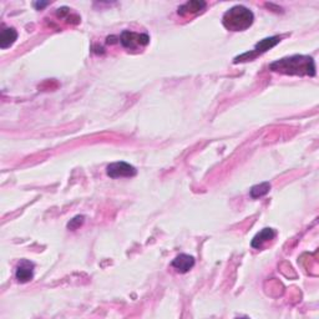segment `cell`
Returning a JSON list of instances; mask_svg holds the SVG:
<instances>
[{"label":"cell","mask_w":319,"mask_h":319,"mask_svg":"<svg viewBox=\"0 0 319 319\" xmlns=\"http://www.w3.org/2000/svg\"><path fill=\"white\" fill-rule=\"evenodd\" d=\"M270 69L276 73L286 74V75H315L314 60L310 57L304 55H293L291 58L277 60L270 65Z\"/></svg>","instance_id":"obj_1"},{"label":"cell","mask_w":319,"mask_h":319,"mask_svg":"<svg viewBox=\"0 0 319 319\" xmlns=\"http://www.w3.org/2000/svg\"><path fill=\"white\" fill-rule=\"evenodd\" d=\"M253 13L243 5H236L223 15L222 23L226 29L231 31H242L253 24Z\"/></svg>","instance_id":"obj_2"},{"label":"cell","mask_w":319,"mask_h":319,"mask_svg":"<svg viewBox=\"0 0 319 319\" xmlns=\"http://www.w3.org/2000/svg\"><path fill=\"white\" fill-rule=\"evenodd\" d=\"M120 42L122 46L129 50H136L139 47L146 46L150 42V36L147 34H139L134 31H124L120 36Z\"/></svg>","instance_id":"obj_3"},{"label":"cell","mask_w":319,"mask_h":319,"mask_svg":"<svg viewBox=\"0 0 319 319\" xmlns=\"http://www.w3.org/2000/svg\"><path fill=\"white\" fill-rule=\"evenodd\" d=\"M281 41V39L278 36H271V38H265L263 40H260L259 42H257L256 46H254V50L251 52H246V54L241 55V57L236 58L235 63H241V61H247V60H252L253 58L258 57L259 54H263V52L268 51L270 49L275 47L278 42Z\"/></svg>","instance_id":"obj_4"},{"label":"cell","mask_w":319,"mask_h":319,"mask_svg":"<svg viewBox=\"0 0 319 319\" xmlns=\"http://www.w3.org/2000/svg\"><path fill=\"white\" fill-rule=\"evenodd\" d=\"M108 176L111 179H119V177H132L136 175V169L131 166L126 162H114V164L109 165Z\"/></svg>","instance_id":"obj_5"},{"label":"cell","mask_w":319,"mask_h":319,"mask_svg":"<svg viewBox=\"0 0 319 319\" xmlns=\"http://www.w3.org/2000/svg\"><path fill=\"white\" fill-rule=\"evenodd\" d=\"M15 277L20 283H26V282L31 281L34 277V263L28 259L21 260L17 267Z\"/></svg>","instance_id":"obj_6"},{"label":"cell","mask_w":319,"mask_h":319,"mask_svg":"<svg viewBox=\"0 0 319 319\" xmlns=\"http://www.w3.org/2000/svg\"><path fill=\"white\" fill-rule=\"evenodd\" d=\"M195 265V258L190 254H180L172 260V267L180 273H187Z\"/></svg>","instance_id":"obj_7"},{"label":"cell","mask_w":319,"mask_h":319,"mask_svg":"<svg viewBox=\"0 0 319 319\" xmlns=\"http://www.w3.org/2000/svg\"><path fill=\"white\" fill-rule=\"evenodd\" d=\"M276 237V231L273 230V228H263L262 231H260L259 233H257L256 236H254V238L252 239V243L251 246L253 247V248H262L263 244L267 243V242H270L271 239H273Z\"/></svg>","instance_id":"obj_8"},{"label":"cell","mask_w":319,"mask_h":319,"mask_svg":"<svg viewBox=\"0 0 319 319\" xmlns=\"http://www.w3.org/2000/svg\"><path fill=\"white\" fill-rule=\"evenodd\" d=\"M206 8V3L199 2V0H192V2H187L186 4L181 5L179 8V14L185 17V15H192L197 14Z\"/></svg>","instance_id":"obj_9"},{"label":"cell","mask_w":319,"mask_h":319,"mask_svg":"<svg viewBox=\"0 0 319 319\" xmlns=\"http://www.w3.org/2000/svg\"><path fill=\"white\" fill-rule=\"evenodd\" d=\"M18 39V33L13 28H4L0 33V47L2 49H8L12 46Z\"/></svg>","instance_id":"obj_10"},{"label":"cell","mask_w":319,"mask_h":319,"mask_svg":"<svg viewBox=\"0 0 319 319\" xmlns=\"http://www.w3.org/2000/svg\"><path fill=\"white\" fill-rule=\"evenodd\" d=\"M271 190V185L268 182H263L260 185H256L252 187L251 190V197L252 198H259L262 196L267 195Z\"/></svg>","instance_id":"obj_11"},{"label":"cell","mask_w":319,"mask_h":319,"mask_svg":"<svg viewBox=\"0 0 319 319\" xmlns=\"http://www.w3.org/2000/svg\"><path fill=\"white\" fill-rule=\"evenodd\" d=\"M84 221H85L84 216L74 217V219L70 220V222L68 223V228H69V230H73V231L78 230L80 226H81L82 223H84Z\"/></svg>","instance_id":"obj_12"},{"label":"cell","mask_w":319,"mask_h":319,"mask_svg":"<svg viewBox=\"0 0 319 319\" xmlns=\"http://www.w3.org/2000/svg\"><path fill=\"white\" fill-rule=\"evenodd\" d=\"M47 4H49V3H47V2H44V3H34V7H35L36 9L39 10V9H42V8H44V7H46Z\"/></svg>","instance_id":"obj_13"},{"label":"cell","mask_w":319,"mask_h":319,"mask_svg":"<svg viewBox=\"0 0 319 319\" xmlns=\"http://www.w3.org/2000/svg\"><path fill=\"white\" fill-rule=\"evenodd\" d=\"M114 39H116L115 36H109L108 40H106V42H108V44H115L116 40H114Z\"/></svg>","instance_id":"obj_14"}]
</instances>
